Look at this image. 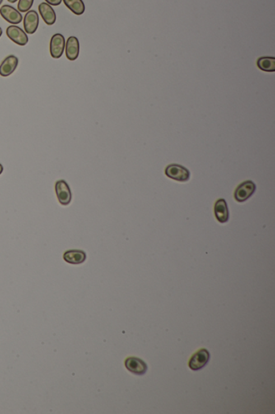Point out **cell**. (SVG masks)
Here are the masks:
<instances>
[{
  "mask_svg": "<svg viewBox=\"0 0 275 414\" xmlns=\"http://www.w3.org/2000/svg\"><path fill=\"white\" fill-rule=\"evenodd\" d=\"M165 173L169 178L174 180V181L185 182L189 181L191 172L189 170L183 166L173 163L165 167Z\"/></svg>",
  "mask_w": 275,
  "mask_h": 414,
  "instance_id": "1",
  "label": "cell"
},
{
  "mask_svg": "<svg viewBox=\"0 0 275 414\" xmlns=\"http://www.w3.org/2000/svg\"><path fill=\"white\" fill-rule=\"evenodd\" d=\"M55 191L57 200L62 206H68L72 201V193L68 183L64 180L57 181L55 184Z\"/></svg>",
  "mask_w": 275,
  "mask_h": 414,
  "instance_id": "2",
  "label": "cell"
},
{
  "mask_svg": "<svg viewBox=\"0 0 275 414\" xmlns=\"http://www.w3.org/2000/svg\"><path fill=\"white\" fill-rule=\"evenodd\" d=\"M256 189H257V186L253 181H244L236 189L234 198L238 203H244L254 194Z\"/></svg>",
  "mask_w": 275,
  "mask_h": 414,
  "instance_id": "3",
  "label": "cell"
},
{
  "mask_svg": "<svg viewBox=\"0 0 275 414\" xmlns=\"http://www.w3.org/2000/svg\"><path fill=\"white\" fill-rule=\"evenodd\" d=\"M210 354L206 349H200L192 355L189 360V367L192 370H201L209 361Z\"/></svg>",
  "mask_w": 275,
  "mask_h": 414,
  "instance_id": "4",
  "label": "cell"
},
{
  "mask_svg": "<svg viewBox=\"0 0 275 414\" xmlns=\"http://www.w3.org/2000/svg\"><path fill=\"white\" fill-rule=\"evenodd\" d=\"M66 40L64 36L61 33H56L50 41V54L52 57L58 59L64 53Z\"/></svg>",
  "mask_w": 275,
  "mask_h": 414,
  "instance_id": "5",
  "label": "cell"
},
{
  "mask_svg": "<svg viewBox=\"0 0 275 414\" xmlns=\"http://www.w3.org/2000/svg\"><path fill=\"white\" fill-rule=\"evenodd\" d=\"M7 35L16 44L25 47L29 42V38L22 29L16 25H11L7 29Z\"/></svg>",
  "mask_w": 275,
  "mask_h": 414,
  "instance_id": "6",
  "label": "cell"
},
{
  "mask_svg": "<svg viewBox=\"0 0 275 414\" xmlns=\"http://www.w3.org/2000/svg\"><path fill=\"white\" fill-rule=\"evenodd\" d=\"M125 366L130 372L137 375L145 374L147 371V364L138 358L129 357L126 359Z\"/></svg>",
  "mask_w": 275,
  "mask_h": 414,
  "instance_id": "7",
  "label": "cell"
},
{
  "mask_svg": "<svg viewBox=\"0 0 275 414\" xmlns=\"http://www.w3.org/2000/svg\"><path fill=\"white\" fill-rule=\"evenodd\" d=\"M0 14L5 20L12 24H20L23 20L22 15L20 11L9 5H3L0 8Z\"/></svg>",
  "mask_w": 275,
  "mask_h": 414,
  "instance_id": "8",
  "label": "cell"
},
{
  "mask_svg": "<svg viewBox=\"0 0 275 414\" xmlns=\"http://www.w3.org/2000/svg\"><path fill=\"white\" fill-rule=\"evenodd\" d=\"M66 57L70 61H75L79 56L80 45L79 39L76 37H70L66 41Z\"/></svg>",
  "mask_w": 275,
  "mask_h": 414,
  "instance_id": "9",
  "label": "cell"
},
{
  "mask_svg": "<svg viewBox=\"0 0 275 414\" xmlns=\"http://www.w3.org/2000/svg\"><path fill=\"white\" fill-rule=\"evenodd\" d=\"M214 213H215L216 219L220 223H226L229 221V208L225 199H219L216 201L215 207H214Z\"/></svg>",
  "mask_w": 275,
  "mask_h": 414,
  "instance_id": "10",
  "label": "cell"
},
{
  "mask_svg": "<svg viewBox=\"0 0 275 414\" xmlns=\"http://www.w3.org/2000/svg\"><path fill=\"white\" fill-rule=\"evenodd\" d=\"M19 60L16 56L10 55L6 57L0 65V75L7 77L11 75L17 68Z\"/></svg>",
  "mask_w": 275,
  "mask_h": 414,
  "instance_id": "11",
  "label": "cell"
},
{
  "mask_svg": "<svg viewBox=\"0 0 275 414\" xmlns=\"http://www.w3.org/2000/svg\"><path fill=\"white\" fill-rule=\"evenodd\" d=\"M39 26V16L36 11H28L24 19V27L27 33L33 34Z\"/></svg>",
  "mask_w": 275,
  "mask_h": 414,
  "instance_id": "12",
  "label": "cell"
},
{
  "mask_svg": "<svg viewBox=\"0 0 275 414\" xmlns=\"http://www.w3.org/2000/svg\"><path fill=\"white\" fill-rule=\"evenodd\" d=\"M40 16L45 24L53 25L56 22V13L53 7L46 2H42L39 5Z\"/></svg>",
  "mask_w": 275,
  "mask_h": 414,
  "instance_id": "13",
  "label": "cell"
},
{
  "mask_svg": "<svg viewBox=\"0 0 275 414\" xmlns=\"http://www.w3.org/2000/svg\"><path fill=\"white\" fill-rule=\"evenodd\" d=\"M63 258L70 264H79L86 260V254L81 250H70L65 253Z\"/></svg>",
  "mask_w": 275,
  "mask_h": 414,
  "instance_id": "14",
  "label": "cell"
},
{
  "mask_svg": "<svg viewBox=\"0 0 275 414\" xmlns=\"http://www.w3.org/2000/svg\"><path fill=\"white\" fill-rule=\"evenodd\" d=\"M258 68L266 72H275V58L274 57H261L257 62Z\"/></svg>",
  "mask_w": 275,
  "mask_h": 414,
  "instance_id": "15",
  "label": "cell"
},
{
  "mask_svg": "<svg viewBox=\"0 0 275 414\" xmlns=\"http://www.w3.org/2000/svg\"><path fill=\"white\" fill-rule=\"evenodd\" d=\"M63 2L75 15L81 16L85 11V4L82 0H63Z\"/></svg>",
  "mask_w": 275,
  "mask_h": 414,
  "instance_id": "16",
  "label": "cell"
},
{
  "mask_svg": "<svg viewBox=\"0 0 275 414\" xmlns=\"http://www.w3.org/2000/svg\"><path fill=\"white\" fill-rule=\"evenodd\" d=\"M34 0H20L18 3V9L20 12H27L33 7Z\"/></svg>",
  "mask_w": 275,
  "mask_h": 414,
  "instance_id": "17",
  "label": "cell"
},
{
  "mask_svg": "<svg viewBox=\"0 0 275 414\" xmlns=\"http://www.w3.org/2000/svg\"><path fill=\"white\" fill-rule=\"evenodd\" d=\"M45 1L49 4L53 5V6H58V5L61 4L62 0H45Z\"/></svg>",
  "mask_w": 275,
  "mask_h": 414,
  "instance_id": "18",
  "label": "cell"
},
{
  "mask_svg": "<svg viewBox=\"0 0 275 414\" xmlns=\"http://www.w3.org/2000/svg\"><path fill=\"white\" fill-rule=\"evenodd\" d=\"M2 172H3V166L0 163V175L2 174Z\"/></svg>",
  "mask_w": 275,
  "mask_h": 414,
  "instance_id": "19",
  "label": "cell"
},
{
  "mask_svg": "<svg viewBox=\"0 0 275 414\" xmlns=\"http://www.w3.org/2000/svg\"><path fill=\"white\" fill-rule=\"evenodd\" d=\"M8 2H11V3H14V2H16L17 0H7Z\"/></svg>",
  "mask_w": 275,
  "mask_h": 414,
  "instance_id": "20",
  "label": "cell"
},
{
  "mask_svg": "<svg viewBox=\"0 0 275 414\" xmlns=\"http://www.w3.org/2000/svg\"><path fill=\"white\" fill-rule=\"evenodd\" d=\"M2 29H1V28H0V37H1V36H2Z\"/></svg>",
  "mask_w": 275,
  "mask_h": 414,
  "instance_id": "21",
  "label": "cell"
},
{
  "mask_svg": "<svg viewBox=\"0 0 275 414\" xmlns=\"http://www.w3.org/2000/svg\"><path fill=\"white\" fill-rule=\"evenodd\" d=\"M2 1H3V0H0V5H1V3H2Z\"/></svg>",
  "mask_w": 275,
  "mask_h": 414,
  "instance_id": "22",
  "label": "cell"
}]
</instances>
